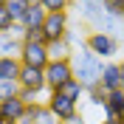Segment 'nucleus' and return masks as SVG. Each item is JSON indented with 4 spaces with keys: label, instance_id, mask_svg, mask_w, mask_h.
Masks as SVG:
<instances>
[{
    "label": "nucleus",
    "instance_id": "nucleus-1",
    "mask_svg": "<svg viewBox=\"0 0 124 124\" xmlns=\"http://www.w3.org/2000/svg\"><path fill=\"white\" fill-rule=\"evenodd\" d=\"M70 65H73V79H76V82L85 87V90H90V87L99 85L104 62H101L96 54H90L85 45L73 51V56H70Z\"/></svg>",
    "mask_w": 124,
    "mask_h": 124
},
{
    "label": "nucleus",
    "instance_id": "nucleus-2",
    "mask_svg": "<svg viewBox=\"0 0 124 124\" xmlns=\"http://www.w3.org/2000/svg\"><path fill=\"white\" fill-rule=\"evenodd\" d=\"M118 39L107 37V34H101V31H87L85 34V48L90 54H96L101 62H113V56L118 54Z\"/></svg>",
    "mask_w": 124,
    "mask_h": 124
},
{
    "label": "nucleus",
    "instance_id": "nucleus-3",
    "mask_svg": "<svg viewBox=\"0 0 124 124\" xmlns=\"http://www.w3.org/2000/svg\"><path fill=\"white\" fill-rule=\"evenodd\" d=\"M45 107H48V113H51V116H56L62 124L73 121V118L79 116V104H76V101H70L68 96H62V93H48Z\"/></svg>",
    "mask_w": 124,
    "mask_h": 124
},
{
    "label": "nucleus",
    "instance_id": "nucleus-4",
    "mask_svg": "<svg viewBox=\"0 0 124 124\" xmlns=\"http://www.w3.org/2000/svg\"><path fill=\"white\" fill-rule=\"evenodd\" d=\"M73 79V65L70 62H48L45 68V90L56 93Z\"/></svg>",
    "mask_w": 124,
    "mask_h": 124
},
{
    "label": "nucleus",
    "instance_id": "nucleus-5",
    "mask_svg": "<svg viewBox=\"0 0 124 124\" xmlns=\"http://www.w3.org/2000/svg\"><path fill=\"white\" fill-rule=\"evenodd\" d=\"M70 28V14L68 11H48L45 14V23H42V31H45L48 42H56V39H65Z\"/></svg>",
    "mask_w": 124,
    "mask_h": 124
},
{
    "label": "nucleus",
    "instance_id": "nucleus-6",
    "mask_svg": "<svg viewBox=\"0 0 124 124\" xmlns=\"http://www.w3.org/2000/svg\"><path fill=\"white\" fill-rule=\"evenodd\" d=\"M48 45H34V42H23V51H20V65L23 68H37L45 70L48 68Z\"/></svg>",
    "mask_w": 124,
    "mask_h": 124
},
{
    "label": "nucleus",
    "instance_id": "nucleus-7",
    "mask_svg": "<svg viewBox=\"0 0 124 124\" xmlns=\"http://www.w3.org/2000/svg\"><path fill=\"white\" fill-rule=\"evenodd\" d=\"M70 8H76V14H79L82 23L93 25L101 14H104V0H73Z\"/></svg>",
    "mask_w": 124,
    "mask_h": 124
},
{
    "label": "nucleus",
    "instance_id": "nucleus-8",
    "mask_svg": "<svg viewBox=\"0 0 124 124\" xmlns=\"http://www.w3.org/2000/svg\"><path fill=\"white\" fill-rule=\"evenodd\" d=\"M93 31H101V34H107V37L118 39V42H124V20H118V17H110V14H101L96 23H93Z\"/></svg>",
    "mask_w": 124,
    "mask_h": 124
},
{
    "label": "nucleus",
    "instance_id": "nucleus-9",
    "mask_svg": "<svg viewBox=\"0 0 124 124\" xmlns=\"http://www.w3.org/2000/svg\"><path fill=\"white\" fill-rule=\"evenodd\" d=\"M99 87H101L104 93L121 90V68H118V62H104V68H101V79H99Z\"/></svg>",
    "mask_w": 124,
    "mask_h": 124
},
{
    "label": "nucleus",
    "instance_id": "nucleus-10",
    "mask_svg": "<svg viewBox=\"0 0 124 124\" xmlns=\"http://www.w3.org/2000/svg\"><path fill=\"white\" fill-rule=\"evenodd\" d=\"M20 87L23 90H34L42 96V90H45V70H37V68H23L20 70Z\"/></svg>",
    "mask_w": 124,
    "mask_h": 124
},
{
    "label": "nucleus",
    "instance_id": "nucleus-11",
    "mask_svg": "<svg viewBox=\"0 0 124 124\" xmlns=\"http://www.w3.org/2000/svg\"><path fill=\"white\" fill-rule=\"evenodd\" d=\"M121 110H124V90H113V93H107V99H104V118L118 121Z\"/></svg>",
    "mask_w": 124,
    "mask_h": 124
},
{
    "label": "nucleus",
    "instance_id": "nucleus-12",
    "mask_svg": "<svg viewBox=\"0 0 124 124\" xmlns=\"http://www.w3.org/2000/svg\"><path fill=\"white\" fill-rule=\"evenodd\" d=\"M20 70H23V65L17 56H0V82H17Z\"/></svg>",
    "mask_w": 124,
    "mask_h": 124
},
{
    "label": "nucleus",
    "instance_id": "nucleus-13",
    "mask_svg": "<svg viewBox=\"0 0 124 124\" xmlns=\"http://www.w3.org/2000/svg\"><path fill=\"white\" fill-rule=\"evenodd\" d=\"M45 14H48V11L39 6V3H28V8H25V14H23V25H25V31H28V28H42Z\"/></svg>",
    "mask_w": 124,
    "mask_h": 124
},
{
    "label": "nucleus",
    "instance_id": "nucleus-14",
    "mask_svg": "<svg viewBox=\"0 0 124 124\" xmlns=\"http://www.w3.org/2000/svg\"><path fill=\"white\" fill-rule=\"evenodd\" d=\"M0 113H3L6 121H20V118L25 116V104H23V99L17 96V99H8V101L0 104Z\"/></svg>",
    "mask_w": 124,
    "mask_h": 124
},
{
    "label": "nucleus",
    "instance_id": "nucleus-15",
    "mask_svg": "<svg viewBox=\"0 0 124 124\" xmlns=\"http://www.w3.org/2000/svg\"><path fill=\"white\" fill-rule=\"evenodd\" d=\"M70 56H73V48H70L65 39L48 42V59L51 62H70Z\"/></svg>",
    "mask_w": 124,
    "mask_h": 124
},
{
    "label": "nucleus",
    "instance_id": "nucleus-16",
    "mask_svg": "<svg viewBox=\"0 0 124 124\" xmlns=\"http://www.w3.org/2000/svg\"><path fill=\"white\" fill-rule=\"evenodd\" d=\"M20 51H23V39L11 37V34H0V56H17L20 59Z\"/></svg>",
    "mask_w": 124,
    "mask_h": 124
},
{
    "label": "nucleus",
    "instance_id": "nucleus-17",
    "mask_svg": "<svg viewBox=\"0 0 124 124\" xmlns=\"http://www.w3.org/2000/svg\"><path fill=\"white\" fill-rule=\"evenodd\" d=\"M56 93H62V96H68L70 101H76V104H82V101H85V93H87V90H85L82 85H79L76 79H70L68 85L62 87V90H56Z\"/></svg>",
    "mask_w": 124,
    "mask_h": 124
},
{
    "label": "nucleus",
    "instance_id": "nucleus-18",
    "mask_svg": "<svg viewBox=\"0 0 124 124\" xmlns=\"http://www.w3.org/2000/svg\"><path fill=\"white\" fill-rule=\"evenodd\" d=\"M25 8H28V0H8V3H6V11L11 14V20H14V23H23Z\"/></svg>",
    "mask_w": 124,
    "mask_h": 124
},
{
    "label": "nucleus",
    "instance_id": "nucleus-19",
    "mask_svg": "<svg viewBox=\"0 0 124 124\" xmlns=\"http://www.w3.org/2000/svg\"><path fill=\"white\" fill-rule=\"evenodd\" d=\"M20 96V82H0V104Z\"/></svg>",
    "mask_w": 124,
    "mask_h": 124
},
{
    "label": "nucleus",
    "instance_id": "nucleus-20",
    "mask_svg": "<svg viewBox=\"0 0 124 124\" xmlns=\"http://www.w3.org/2000/svg\"><path fill=\"white\" fill-rule=\"evenodd\" d=\"M39 6L45 11H68L73 6V0H39Z\"/></svg>",
    "mask_w": 124,
    "mask_h": 124
},
{
    "label": "nucleus",
    "instance_id": "nucleus-21",
    "mask_svg": "<svg viewBox=\"0 0 124 124\" xmlns=\"http://www.w3.org/2000/svg\"><path fill=\"white\" fill-rule=\"evenodd\" d=\"M23 42H34V45H48V37H45V31L42 28H28L25 31V37Z\"/></svg>",
    "mask_w": 124,
    "mask_h": 124
},
{
    "label": "nucleus",
    "instance_id": "nucleus-22",
    "mask_svg": "<svg viewBox=\"0 0 124 124\" xmlns=\"http://www.w3.org/2000/svg\"><path fill=\"white\" fill-rule=\"evenodd\" d=\"M104 14L124 20V0H104Z\"/></svg>",
    "mask_w": 124,
    "mask_h": 124
},
{
    "label": "nucleus",
    "instance_id": "nucleus-23",
    "mask_svg": "<svg viewBox=\"0 0 124 124\" xmlns=\"http://www.w3.org/2000/svg\"><path fill=\"white\" fill-rule=\"evenodd\" d=\"M11 23H14V20H11V14H8V11H6V6H3V8H0V34H8Z\"/></svg>",
    "mask_w": 124,
    "mask_h": 124
},
{
    "label": "nucleus",
    "instance_id": "nucleus-24",
    "mask_svg": "<svg viewBox=\"0 0 124 124\" xmlns=\"http://www.w3.org/2000/svg\"><path fill=\"white\" fill-rule=\"evenodd\" d=\"M20 99H23V104L28 107V104H37V101H39V93H34V90H23V87H20Z\"/></svg>",
    "mask_w": 124,
    "mask_h": 124
},
{
    "label": "nucleus",
    "instance_id": "nucleus-25",
    "mask_svg": "<svg viewBox=\"0 0 124 124\" xmlns=\"http://www.w3.org/2000/svg\"><path fill=\"white\" fill-rule=\"evenodd\" d=\"M34 124H62V121H59L56 116H51V113H48V107H42V113H39V118H37Z\"/></svg>",
    "mask_w": 124,
    "mask_h": 124
},
{
    "label": "nucleus",
    "instance_id": "nucleus-26",
    "mask_svg": "<svg viewBox=\"0 0 124 124\" xmlns=\"http://www.w3.org/2000/svg\"><path fill=\"white\" fill-rule=\"evenodd\" d=\"M118 68H121V90H124V59L118 62Z\"/></svg>",
    "mask_w": 124,
    "mask_h": 124
},
{
    "label": "nucleus",
    "instance_id": "nucleus-27",
    "mask_svg": "<svg viewBox=\"0 0 124 124\" xmlns=\"http://www.w3.org/2000/svg\"><path fill=\"white\" fill-rule=\"evenodd\" d=\"M99 124H121V121H110V118H104V121H99Z\"/></svg>",
    "mask_w": 124,
    "mask_h": 124
},
{
    "label": "nucleus",
    "instance_id": "nucleus-28",
    "mask_svg": "<svg viewBox=\"0 0 124 124\" xmlns=\"http://www.w3.org/2000/svg\"><path fill=\"white\" fill-rule=\"evenodd\" d=\"M118 121H121V124H124V110H121V116H118Z\"/></svg>",
    "mask_w": 124,
    "mask_h": 124
},
{
    "label": "nucleus",
    "instance_id": "nucleus-29",
    "mask_svg": "<svg viewBox=\"0 0 124 124\" xmlns=\"http://www.w3.org/2000/svg\"><path fill=\"white\" fill-rule=\"evenodd\" d=\"M0 124H6V118H3V113H0Z\"/></svg>",
    "mask_w": 124,
    "mask_h": 124
},
{
    "label": "nucleus",
    "instance_id": "nucleus-30",
    "mask_svg": "<svg viewBox=\"0 0 124 124\" xmlns=\"http://www.w3.org/2000/svg\"><path fill=\"white\" fill-rule=\"evenodd\" d=\"M3 6H6V0H0V8H3Z\"/></svg>",
    "mask_w": 124,
    "mask_h": 124
},
{
    "label": "nucleus",
    "instance_id": "nucleus-31",
    "mask_svg": "<svg viewBox=\"0 0 124 124\" xmlns=\"http://www.w3.org/2000/svg\"><path fill=\"white\" fill-rule=\"evenodd\" d=\"M6 124H20V121H6Z\"/></svg>",
    "mask_w": 124,
    "mask_h": 124
},
{
    "label": "nucleus",
    "instance_id": "nucleus-32",
    "mask_svg": "<svg viewBox=\"0 0 124 124\" xmlns=\"http://www.w3.org/2000/svg\"><path fill=\"white\" fill-rule=\"evenodd\" d=\"M6 3H8V0H6Z\"/></svg>",
    "mask_w": 124,
    "mask_h": 124
}]
</instances>
